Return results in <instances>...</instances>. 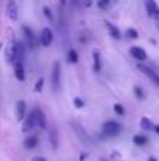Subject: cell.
I'll return each instance as SVG.
<instances>
[{
  "label": "cell",
  "instance_id": "obj_1",
  "mask_svg": "<svg viewBox=\"0 0 159 161\" xmlns=\"http://www.w3.org/2000/svg\"><path fill=\"white\" fill-rule=\"evenodd\" d=\"M120 131H121V125L118 122H114V120H109V122H106L103 125V127H101V133L106 134V136H109V137L117 136Z\"/></svg>",
  "mask_w": 159,
  "mask_h": 161
},
{
  "label": "cell",
  "instance_id": "obj_2",
  "mask_svg": "<svg viewBox=\"0 0 159 161\" xmlns=\"http://www.w3.org/2000/svg\"><path fill=\"white\" fill-rule=\"evenodd\" d=\"M35 125H38V120H37V112L33 110L27 117H25L24 125H23V127H21L23 133H27V131H30L31 129L35 127Z\"/></svg>",
  "mask_w": 159,
  "mask_h": 161
},
{
  "label": "cell",
  "instance_id": "obj_3",
  "mask_svg": "<svg viewBox=\"0 0 159 161\" xmlns=\"http://www.w3.org/2000/svg\"><path fill=\"white\" fill-rule=\"evenodd\" d=\"M52 40H54V33L49 27H45L41 30V34H39V41L44 47H49L52 44Z\"/></svg>",
  "mask_w": 159,
  "mask_h": 161
},
{
  "label": "cell",
  "instance_id": "obj_4",
  "mask_svg": "<svg viewBox=\"0 0 159 161\" xmlns=\"http://www.w3.org/2000/svg\"><path fill=\"white\" fill-rule=\"evenodd\" d=\"M138 69L141 71V72L144 74V75H146L149 79L152 80V82L155 83V85H158L159 86V75L156 72H155L152 68H149V67H146V65H142V64H138Z\"/></svg>",
  "mask_w": 159,
  "mask_h": 161
},
{
  "label": "cell",
  "instance_id": "obj_5",
  "mask_svg": "<svg viewBox=\"0 0 159 161\" xmlns=\"http://www.w3.org/2000/svg\"><path fill=\"white\" fill-rule=\"evenodd\" d=\"M51 78H52V86H54V89H58L59 88V82H61V64H59V61L54 62Z\"/></svg>",
  "mask_w": 159,
  "mask_h": 161
},
{
  "label": "cell",
  "instance_id": "obj_6",
  "mask_svg": "<svg viewBox=\"0 0 159 161\" xmlns=\"http://www.w3.org/2000/svg\"><path fill=\"white\" fill-rule=\"evenodd\" d=\"M6 14H7V17L11 20V21H16L17 19H18V10H17V4L16 2H8L7 6H6Z\"/></svg>",
  "mask_w": 159,
  "mask_h": 161
},
{
  "label": "cell",
  "instance_id": "obj_7",
  "mask_svg": "<svg viewBox=\"0 0 159 161\" xmlns=\"http://www.w3.org/2000/svg\"><path fill=\"white\" fill-rule=\"evenodd\" d=\"M130 54L132 55V58L137 59V61H140V62H142V61H145L146 59L145 50L141 48V47H131L130 48Z\"/></svg>",
  "mask_w": 159,
  "mask_h": 161
},
{
  "label": "cell",
  "instance_id": "obj_8",
  "mask_svg": "<svg viewBox=\"0 0 159 161\" xmlns=\"http://www.w3.org/2000/svg\"><path fill=\"white\" fill-rule=\"evenodd\" d=\"M25 113H27V105L24 100H17L16 105V114H17V120L23 122L25 119Z\"/></svg>",
  "mask_w": 159,
  "mask_h": 161
},
{
  "label": "cell",
  "instance_id": "obj_9",
  "mask_svg": "<svg viewBox=\"0 0 159 161\" xmlns=\"http://www.w3.org/2000/svg\"><path fill=\"white\" fill-rule=\"evenodd\" d=\"M145 7H146V11H148V16L154 17V19H156L159 21V7L156 3L154 0H149V2H146Z\"/></svg>",
  "mask_w": 159,
  "mask_h": 161
},
{
  "label": "cell",
  "instance_id": "obj_10",
  "mask_svg": "<svg viewBox=\"0 0 159 161\" xmlns=\"http://www.w3.org/2000/svg\"><path fill=\"white\" fill-rule=\"evenodd\" d=\"M73 129L76 130V133H78L79 139L82 140V142H85L86 144H89V143H92V140H90V137L87 136V133L85 131V129L82 127V126H78V125H73Z\"/></svg>",
  "mask_w": 159,
  "mask_h": 161
},
{
  "label": "cell",
  "instance_id": "obj_11",
  "mask_svg": "<svg viewBox=\"0 0 159 161\" xmlns=\"http://www.w3.org/2000/svg\"><path fill=\"white\" fill-rule=\"evenodd\" d=\"M14 75H16L17 80H20V82H24L25 80V71H24V67H23L21 62L14 65Z\"/></svg>",
  "mask_w": 159,
  "mask_h": 161
},
{
  "label": "cell",
  "instance_id": "obj_12",
  "mask_svg": "<svg viewBox=\"0 0 159 161\" xmlns=\"http://www.w3.org/2000/svg\"><path fill=\"white\" fill-rule=\"evenodd\" d=\"M93 69H95V72H100L101 71V57L99 50L93 51Z\"/></svg>",
  "mask_w": 159,
  "mask_h": 161
},
{
  "label": "cell",
  "instance_id": "obj_13",
  "mask_svg": "<svg viewBox=\"0 0 159 161\" xmlns=\"http://www.w3.org/2000/svg\"><path fill=\"white\" fill-rule=\"evenodd\" d=\"M23 33H24V37L27 38L28 44H30L31 47H35V38H34V33L31 31V28L24 25V27H23Z\"/></svg>",
  "mask_w": 159,
  "mask_h": 161
},
{
  "label": "cell",
  "instance_id": "obj_14",
  "mask_svg": "<svg viewBox=\"0 0 159 161\" xmlns=\"http://www.w3.org/2000/svg\"><path fill=\"white\" fill-rule=\"evenodd\" d=\"M37 146H38V137L31 136V137H27V139L24 140V147L27 148V150H33V148H35Z\"/></svg>",
  "mask_w": 159,
  "mask_h": 161
},
{
  "label": "cell",
  "instance_id": "obj_15",
  "mask_svg": "<svg viewBox=\"0 0 159 161\" xmlns=\"http://www.w3.org/2000/svg\"><path fill=\"white\" fill-rule=\"evenodd\" d=\"M140 123H141V127H142L144 130H154V127H155V125L152 123V120L149 119V117H146V116L141 117Z\"/></svg>",
  "mask_w": 159,
  "mask_h": 161
},
{
  "label": "cell",
  "instance_id": "obj_16",
  "mask_svg": "<svg viewBox=\"0 0 159 161\" xmlns=\"http://www.w3.org/2000/svg\"><path fill=\"white\" fill-rule=\"evenodd\" d=\"M37 120H38V126L42 129V130H45L47 129V119H45L44 113H42L39 109H37Z\"/></svg>",
  "mask_w": 159,
  "mask_h": 161
},
{
  "label": "cell",
  "instance_id": "obj_17",
  "mask_svg": "<svg viewBox=\"0 0 159 161\" xmlns=\"http://www.w3.org/2000/svg\"><path fill=\"white\" fill-rule=\"evenodd\" d=\"M68 61L70 62V64H78L79 62V54L76 50H69V53H68Z\"/></svg>",
  "mask_w": 159,
  "mask_h": 161
},
{
  "label": "cell",
  "instance_id": "obj_18",
  "mask_svg": "<svg viewBox=\"0 0 159 161\" xmlns=\"http://www.w3.org/2000/svg\"><path fill=\"white\" fill-rule=\"evenodd\" d=\"M132 142H134V144L137 146H144L148 143V139H146V136H142V134H137V136L132 137Z\"/></svg>",
  "mask_w": 159,
  "mask_h": 161
},
{
  "label": "cell",
  "instance_id": "obj_19",
  "mask_svg": "<svg viewBox=\"0 0 159 161\" xmlns=\"http://www.w3.org/2000/svg\"><path fill=\"white\" fill-rule=\"evenodd\" d=\"M107 27H109V30H110V34H111V37L113 38H115V40H120L121 38V33H120V30H118L115 25H113V24H107Z\"/></svg>",
  "mask_w": 159,
  "mask_h": 161
},
{
  "label": "cell",
  "instance_id": "obj_20",
  "mask_svg": "<svg viewBox=\"0 0 159 161\" xmlns=\"http://www.w3.org/2000/svg\"><path fill=\"white\" fill-rule=\"evenodd\" d=\"M42 86H44V78H38L37 83L34 85V92H37V93H41V92H42Z\"/></svg>",
  "mask_w": 159,
  "mask_h": 161
},
{
  "label": "cell",
  "instance_id": "obj_21",
  "mask_svg": "<svg viewBox=\"0 0 159 161\" xmlns=\"http://www.w3.org/2000/svg\"><path fill=\"white\" fill-rule=\"evenodd\" d=\"M49 139H51V144H52V147H54V148H56V147H58V137H56L55 130H51Z\"/></svg>",
  "mask_w": 159,
  "mask_h": 161
},
{
  "label": "cell",
  "instance_id": "obj_22",
  "mask_svg": "<svg viewBox=\"0 0 159 161\" xmlns=\"http://www.w3.org/2000/svg\"><path fill=\"white\" fill-rule=\"evenodd\" d=\"M126 33H127V36H128L130 38H138V31L135 30V28H128Z\"/></svg>",
  "mask_w": 159,
  "mask_h": 161
},
{
  "label": "cell",
  "instance_id": "obj_23",
  "mask_svg": "<svg viewBox=\"0 0 159 161\" xmlns=\"http://www.w3.org/2000/svg\"><path fill=\"white\" fill-rule=\"evenodd\" d=\"M114 112H115V113H117V114H120V116H123V114L126 113V110H124V108H123V106H121V105H118V103H117V105H114Z\"/></svg>",
  "mask_w": 159,
  "mask_h": 161
},
{
  "label": "cell",
  "instance_id": "obj_24",
  "mask_svg": "<svg viewBox=\"0 0 159 161\" xmlns=\"http://www.w3.org/2000/svg\"><path fill=\"white\" fill-rule=\"evenodd\" d=\"M73 105H75V108L80 109V108H83V106H85V102L80 99V97H75V100H73Z\"/></svg>",
  "mask_w": 159,
  "mask_h": 161
},
{
  "label": "cell",
  "instance_id": "obj_25",
  "mask_svg": "<svg viewBox=\"0 0 159 161\" xmlns=\"http://www.w3.org/2000/svg\"><path fill=\"white\" fill-rule=\"evenodd\" d=\"M42 11H44V16H47V19H48V20H52V19H54L52 11H51V8H49V7H44V8H42Z\"/></svg>",
  "mask_w": 159,
  "mask_h": 161
},
{
  "label": "cell",
  "instance_id": "obj_26",
  "mask_svg": "<svg viewBox=\"0 0 159 161\" xmlns=\"http://www.w3.org/2000/svg\"><path fill=\"white\" fill-rule=\"evenodd\" d=\"M110 6V2L109 0H101V2H99V7L101 8V10H107Z\"/></svg>",
  "mask_w": 159,
  "mask_h": 161
},
{
  "label": "cell",
  "instance_id": "obj_27",
  "mask_svg": "<svg viewBox=\"0 0 159 161\" xmlns=\"http://www.w3.org/2000/svg\"><path fill=\"white\" fill-rule=\"evenodd\" d=\"M135 95H137L138 99H144V97H145V95H144L142 89H141L140 86H137V88H135Z\"/></svg>",
  "mask_w": 159,
  "mask_h": 161
},
{
  "label": "cell",
  "instance_id": "obj_28",
  "mask_svg": "<svg viewBox=\"0 0 159 161\" xmlns=\"http://www.w3.org/2000/svg\"><path fill=\"white\" fill-rule=\"evenodd\" d=\"M33 161H47V158H45V157H42V156H35L33 158Z\"/></svg>",
  "mask_w": 159,
  "mask_h": 161
},
{
  "label": "cell",
  "instance_id": "obj_29",
  "mask_svg": "<svg viewBox=\"0 0 159 161\" xmlns=\"http://www.w3.org/2000/svg\"><path fill=\"white\" fill-rule=\"evenodd\" d=\"M154 130H155V131H156V133H159V126H156V125H155V127H154Z\"/></svg>",
  "mask_w": 159,
  "mask_h": 161
},
{
  "label": "cell",
  "instance_id": "obj_30",
  "mask_svg": "<svg viewBox=\"0 0 159 161\" xmlns=\"http://www.w3.org/2000/svg\"><path fill=\"white\" fill-rule=\"evenodd\" d=\"M148 161H158L156 158H155V157H149V160Z\"/></svg>",
  "mask_w": 159,
  "mask_h": 161
},
{
  "label": "cell",
  "instance_id": "obj_31",
  "mask_svg": "<svg viewBox=\"0 0 159 161\" xmlns=\"http://www.w3.org/2000/svg\"><path fill=\"white\" fill-rule=\"evenodd\" d=\"M99 161H109V160H106V158H100Z\"/></svg>",
  "mask_w": 159,
  "mask_h": 161
},
{
  "label": "cell",
  "instance_id": "obj_32",
  "mask_svg": "<svg viewBox=\"0 0 159 161\" xmlns=\"http://www.w3.org/2000/svg\"><path fill=\"white\" fill-rule=\"evenodd\" d=\"M2 47H3V42H0V50H2Z\"/></svg>",
  "mask_w": 159,
  "mask_h": 161
},
{
  "label": "cell",
  "instance_id": "obj_33",
  "mask_svg": "<svg viewBox=\"0 0 159 161\" xmlns=\"http://www.w3.org/2000/svg\"><path fill=\"white\" fill-rule=\"evenodd\" d=\"M158 27H159V23H158Z\"/></svg>",
  "mask_w": 159,
  "mask_h": 161
}]
</instances>
